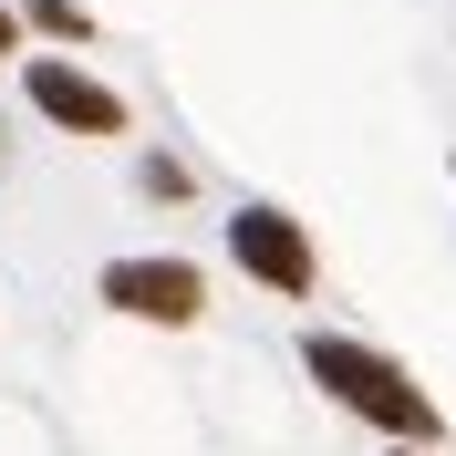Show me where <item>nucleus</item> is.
I'll list each match as a JSON object with an SVG mask.
<instances>
[{"label":"nucleus","instance_id":"f257e3e1","mask_svg":"<svg viewBox=\"0 0 456 456\" xmlns=\"http://www.w3.org/2000/svg\"><path fill=\"white\" fill-rule=\"evenodd\" d=\"M301 373H312V384L342 404V415L384 426L395 446H446V415H436V395L395 363V353H373V342H353V332H301Z\"/></svg>","mask_w":456,"mask_h":456},{"label":"nucleus","instance_id":"39448f33","mask_svg":"<svg viewBox=\"0 0 456 456\" xmlns=\"http://www.w3.org/2000/svg\"><path fill=\"white\" fill-rule=\"evenodd\" d=\"M21 21H31V31H62V42H84L94 11H84V0H21Z\"/></svg>","mask_w":456,"mask_h":456},{"label":"nucleus","instance_id":"7ed1b4c3","mask_svg":"<svg viewBox=\"0 0 456 456\" xmlns=\"http://www.w3.org/2000/svg\"><path fill=\"white\" fill-rule=\"evenodd\" d=\"M228 259H239V270H249L270 301H312V281H322L312 228L290 218V208H270V198H249L239 218H228Z\"/></svg>","mask_w":456,"mask_h":456},{"label":"nucleus","instance_id":"20e7f679","mask_svg":"<svg viewBox=\"0 0 456 456\" xmlns=\"http://www.w3.org/2000/svg\"><path fill=\"white\" fill-rule=\"evenodd\" d=\"M21 94L42 125H62V135H125V94L94 84L84 62H62V53H31L21 62Z\"/></svg>","mask_w":456,"mask_h":456},{"label":"nucleus","instance_id":"0eeeda50","mask_svg":"<svg viewBox=\"0 0 456 456\" xmlns=\"http://www.w3.org/2000/svg\"><path fill=\"white\" fill-rule=\"evenodd\" d=\"M21 53V11H11V0H0V62Z\"/></svg>","mask_w":456,"mask_h":456},{"label":"nucleus","instance_id":"423d86ee","mask_svg":"<svg viewBox=\"0 0 456 456\" xmlns=\"http://www.w3.org/2000/svg\"><path fill=\"white\" fill-rule=\"evenodd\" d=\"M135 187H145V198H187V187H198V176L176 167V156H145V176H135Z\"/></svg>","mask_w":456,"mask_h":456},{"label":"nucleus","instance_id":"f03ea898","mask_svg":"<svg viewBox=\"0 0 456 456\" xmlns=\"http://www.w3.org/2000/svg\"><path fill=\"white\" fill-rule=\"evenodd\" d=\"M94 301L125 312V322H156V332H187V322L208 312V270L176 259V249H135V259H104Z\"/></svg>","mask_w":456,"mask_h":456},{"label":"nucleus","instance_id":"6e6552de","mask_svg":"<svg viewBox=\"0 0 456 456\" xmlns=\"http://www.w3.org/2000/svg\"><path fill=\"white\" fill-rule=\"evenodd\" d=\"M404 456H415V446H404Z\"/></svg>","mask_w":456,"mask_h":456}]
</instances>
